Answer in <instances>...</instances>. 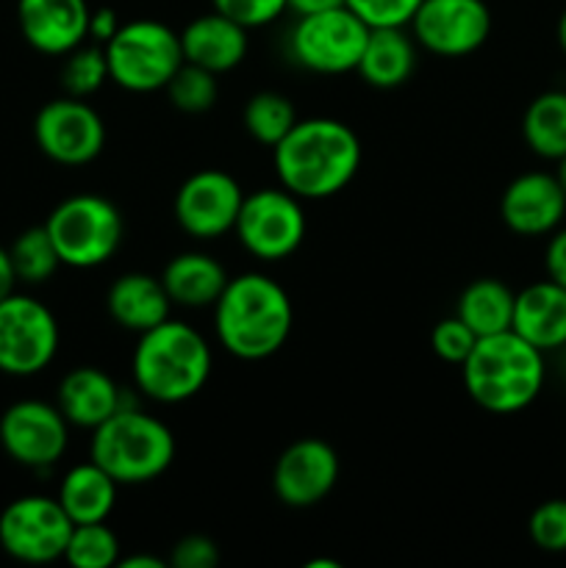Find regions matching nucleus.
<instances>
[{
    "instance_id": "obj_28",
    "label": "nucleus",
    "mask_w": 566,
    "mask_h": 568,
    "mask_svg": "<svg viewBox=\"0 0 566 568\" xmlns=\"http://www.w3.org/2000/svg\"><path fill=\"white\" fill-rule=\"evenodd\" d=\"M11 264H14L17 281L22 283H44L55 275L61 266L59 250L50 239L48 227L33 225L22 231L9 247Z\"/></svg>"
},
{
    "instance_id": "obj_41",
    "label": "nucleus",
    "mask_w": 566,
    "mask_h": 568,
    "mask_svg": "<svg viewBox=\"0 0 566 568\" xmlns=\"http://www.w3.org/2000/svg\"><path fill=\"white\" fill-rule=\"evenodd\" d=\"M336 6H344V0H289V9L297 14H314V11L336 9Z\"/></svg>"
},
{
    "instance_id": "obj_37",
    "label": "nucleus",
    "mask_w": 566,
    "mask_h": 568,
    "mask_svg": "<svg viewBox=\"0 0 566 568\" xmlns=\"http://www.w3.org/2000/svg\"><path fill=\"white\" fill-rule=\"evenodd\" d=\"M170 564L175 568H214L220 564V547L209 536L192 532L172 547Z\"/></svg>"
},
{
    "instance_id": "obj_40",
    "label": "nucleus",
    "mask_w": 566,
    "mask_h": 568,
    "mask_svg": "<svg viewBox=\"0 0 566 568\" xmlns=\"http://www.w3.org/2000/svg\"><path fill=\"white\" fill-rule=\"evenodd\" d=\"M14 286H17L14 264H11L9 250L0 247V300H6L9 294H14Z\"/></svg>"
},
{
    "instance_id": "obj_43",
    "label": "nucleus",
    "mask_w": 566,
    "mask_h": 568,
    "mask_svg": "<svg viewBox=\"0 0 566 568\" xmlns=\"http://www.w3.org/2000/svg\"><path fill=\"white\" fill-rule=\"evenodd\" d=\"M558 44H560V50L566 53V9H564V14H560V20H558Z\"/></svg>"
},
{
    "instance_id": "obj_11",
    "label": "nucleus",
    "mask_w": 566,
    "mask_h": 568,
    "mask_svg": "<svg viewBox=\"0 0 566 568\" xmlns=\"http://www.w3.org/2000/svg\"><path fill=\"white\" fill-rule=\"evenodd\" d=\"M72 519L53 497H20L0 514V547L20 564H53L64 558Z\"/></svg>"
},
{
    "instance_id": "obj_27",
    "label": "nucleus",
    "mask_w": 566,
    "mask_h": 568,
    "mask_svg": "<svg viewBox=\"0 0 566 568\" xmlns=\"http://www.w3.org/2000/svg\"><path fill=\"white\" fill-rule=\"evenodd\" d=\"M525 144L547 161H560L566 155V92H542L530 100L522 116Z\"/></svg>"
},
{
    "instance_id": "obj_8",
    "label": "nucleus",
    "mask_w": 566,
    "mask_h": 568,
    "mask_svg": "<svg viewBox=\"0 0 566 568\" xmlns=\"http://www.w3.org/2000/svg\"><path fill=\"white\" fill-rule=\"evenodd\" d=\"M366 37L370 28L347 6H336L314 14H300L289 33V53L303 70L316 75H344L358 67Z\"/></svg>"
},
{
    "instance_id": "obj_30",
    "label": "nucleus",
    "mask_w": 566,
    "mask_h": 568,
    "mask_svg": "<svg viewBox=\"0 0 566 568\" xmlns=\"http://www.w3.org/2000/svg\"><path fill=\"white\" fill-rule=\"evenodd\" d=\"M64 560L75 568H111L120 564V541L105 521L75 525L67 541Z\"/></svg>"
},
{
    "instance_id": "obj_29",
    "label": "nucleus",
    "mask_w": 566,
    "mask_h": 568,
    "mask_svg": "<svg viewBox=\"0 0 566 568\" xmlns=\"http://www.w3.org/2000/svg\"><path fill=\"white\" fill-rule=\"evenodd\" d=\"M297 122L292 100L281 92H259L244 105V128L259 144L275 148Z\"/></svg>"
},
{
    "instance_id": "obj_39",
    "label": "nucleus",
    "mask_w": 566,
    "mask_h": 568,
    "mask_svg": "<svg viewBox=\"0 0 566 568\" xmlns=\"http://www.w3.org/2000/svg\"><path fill=\"white\" fill-rule=\"evenodd\" d=\"M122 22L117 20L114 9H98L89 17V39H94L98 44H105L117 31H120Z\"/></svg>"
},
{
    "instance_id": "obj_32",
    "label": "nucleus",
    "mask_w": 566,
    "mask_h": 568,
    "mask_svg": "<svg viewBox=\"0 0 566 568\" xmlns=\"http://www.w3.org/2000/svg\"><path fill=\"white\" fill-rule=\"evenodd\" d=\"M109 81V64H105L103 44H78L64 55L61 67V83L72 98H89Z\"/></svg>"
},
{
    "instance_id": "obj_21",
    "label": "nucleus",
    "mask_w": 566,
    "mask_h": 568,
    "mask_svg": "<svg viewBox=\"0 0 566 568\" xmlns=\"http://www.w3.org/2000/svg\"><path fill=\"white\" fill-rule=\"evenodd\" d=\"M55 405L72 427L94 430L122 408V392L98 366H75L61 377Z\"/></svg>"
},
{
    "instance_id": "obj_25",
    "label": "nucleus",
    "mask_w": 566,
    "mask_h": 568,
    "mask_svg": "<svg viewBox=\"0 0 566 568\" xmlns=\"http://www.w3.org/2000/svg\"><path fill=\"white\" fill-rule=\"evenodd\" d=\"M117 488L120 483L94 464L92 458L87 464H78L61 477L59 503L64 514L70 516L72 525H89V521H105L117 505Z\"/></svg>"
},
{
    "instance_id": "obj_20",
    "label": "nucleus",
    "mask_w": 566,
    "mask_h": 568,
    "mask_svg": "<svg viewBox=\"0 0 566 568\" xmlns=\"http://www.w3.org/2000/svg\"><path fill=\"white\" fill-rule=\"evenodd\" d=\"M511 331L542 353L566 347V288L549 277L522 288L514 300Z\"/></svg>"
},
{
    "instance_id": "obj_9",
    "label": "nucleus",
    "mask_w": 566,
    "mask_h": 568,
    "mask_svg": "<svg viewBox=\"0 0 566 568\" xmlns=\"http://www.w3.org/2000/svg\"><path fill=\"white\" fill-rule=\"evenodd\" d=\"M303 200L289 189H259L244 194L233 233L250 255L261 261H283L305 242Z\"/></svg>"
},
{
    "instance_id": "obj_15",
    "label": "nucleus",
    "mask_w": 566,
    "mask_h": 568,
    "mask_svg": "<svg viewBox=\"0 0 566 568\" xmlns=\"http://www.w3.org/2000/svg\"><path fill=\"white\" fill-rule=\"evenodd\" d=\"M244 192L225 170H200L189 175L175 192V220L183 233L209 242L233 231Z\"/></svg>"
},
{
    "instance_id": "obj_33",
    "label": "nucleus",
    "mask_w": 566,
    "mask_h": 568,
    "mask_svg": "<svg viewBox=\"0 0 566 568\" xmlns=\"http://www.w3.org/2000/svg\"><path fill=\"white\" fill-rule=\"evenodd\" d=\"M530 541L544 552H566V499H547L527 519Z\"/></svg>"
},
{
    "instance_id": "obj_19",
    "label": "nucleus",
    "mask_w": 566,
    "mask_h": 568,
    "mask_svg": "<svg viewBox=\"0 0 566 568\" xmlns=\"http://www.w3.org/2000/svg\"><path fill=\"white\" fill-rule=\"evenodd\" d=\"M178 37H181L183 61L203 67L214 75L231 72L247 55V28L220 11L192 20Z\"/></svg>"
},
{
    "instance_id": "obj_4",
    "label": "nucleus",
    "mask_w": 566,
    "mask_h": 568,
    "mask_svg": "<svg viewBox=\"0 0 566 568\" xmlns=\"http://www.w3.org/2000/svg\"><path fill=\"white\" fill-rule=\"evenodd\" d=\"M131 369L137 388L153 403H186L209 383L211 347L192 325L170 316L161 325L139 333Z\"/></svg>"
},
{
    "instance_id": "obj_6",
    "label": "nucleus",
    "mask_w": 566,
    "mask_h": 568,
    "mask_svg": "<svg viewBox=\"0 0 566 568\" xmlns=\"http://www.w3.org/2000/svg\"><path fill=\"white\" fill-rule=\"evenodd\" d=\"M59 258L72 270H94L114 258L125 236V220L111 200L100 194L81 192L61 200L50 211L48 222Z\"/></svg>"
},
{
    "instance_id": "obj_5",
    "label": "nucleus",
    "mask_w": 566,
    "mask_h": 568,
    "mask_svg": "<svg viewBox=\"0 0 566 568\" xmlns=\"http://www.w3.org/2000/svg\"><path fill=\"white\" fill-rule=\"evenodd\" d=\"M89 458L120 486H144L164 475L175 460V436L155 416L122 405L92 430Z\"/></svg>"
},
{
    "instance_id": "obj_26",
    "label": "nucleus",
    "mask_w": 566,
    "mask_h": 568,
    "mask_svg": "<svg viewBox=\"0 0 566 568\" xmlns=\"http://www.w3.org/2000/svg\"><path fill=\"white\" fill-rule=\"evenodd\" d=\"M516 294L497 277H477L461 292L455 316L464 320L475 331V336H492V333L511 331L514 320Z\"/></svg>"
},
{
    "instance_id": "obj_22",
    "label": "nucleus",
    "mask_w": 566,
    "mask_h": 568,
    "mask_svg": "<svg viewBox=\"0 0 566 568\" xmlns=\"http://www.w3.org/2000/svg\"><path fill=\"white\" fill-rule=\"evenodd\" d=\"M105 308L122 331H131L139 336V333L170 320L172 300L161 277L148 275V272H128L109 286Z\"/></svg>"
},
{
    "instance_id": "obj_44",
    "label": "nucleus",
    "mask_w": 566,
    "mask_h": 568,
    "mask_svg": "<svg viewBox=\"0 0 566 568\" xmlns=\"http://www.w3.org/2000/svg\"><path fill=\"white\" fill-rule=\"evenodd\" d=\"M555 178H558L560 189H564V194H566V155L558 161V172H555Z\"/></svg>"
},
{
    "instance_id": "obj_45",
    "label": "nucleus",
    "mask_w": 566,
    "mask_h": 568,
    "mask_svg": "<svg viewBox=\"0 0 566 568\" xmlns=\"http://www.w3.org/2000/svg\"><path fill=\"white\" fill-rule=\"evenodd\" d=\"M305 568H338V564H333V560H309Z\"/></svg>"
},
{
    "instance_id": "obj_7",
    "label": "nucleus",
    "mask_w": 566,
    "mask_h": 568,
    "mask_svg": "<svg viewBox=\"0 0 566 568\" xmlns=\"http://www.w3.org/2000/svg\"><path fill=\"white\" fill-rule=\"evenodd\" d=\"M109 81L125 92H159L183 64L181 37L159 20H131L103 44Z\"/></svg>"
},
{
    "instance_id": "obj_36",
    "label": "nucleus",
    "mask_w": 566,
    "mask_h": 568,
    "mask_svg": "<svg viewBox=\"0 0 566 568\" xmlns=\"http://www.w3.org/2000/svg\"><path fill=\"white\" fill-rule=\"evenodd\" d=\"M214 11L231 17L242 28H264L289 9V0H211Z\"/></svg>"
},
{
    "instance_id": "obj_2",
    "label": "nucleus",
    "mask_w": 566,
    "mask_h": 568,
    "mask_svg": "<svg viewBox=\"0 0 566 568\" xmlns=\"http://www.w3.org/2000/svg\"><path fill=\"white\" fill-rule=\"evenodd\" d=\"M294 325L286 288L270 275L231 277L214 303V331L222 349L239 361H264L281 353Z\"/></svg>"
},
{
    "instance_id": "obj_38",
    "label": "nucleus",
    "mask_w": 566,
    "mask_h": 568,
    "mask_svg": "<svg viewBox=\"0 0 566 568\" xmlns=\"http://www.w3.org/2000/svg\"><path fill=\"white\" fill-rule=\"evenodd\" d=\"M544 266H547V277L558 286L566 288V227L549 233L547 253H544Z\"/></svg>"
},
{
    "instance_id": "obj_17",
    "label": "nucleus",
    "mask_w": 566,
    "mask_h": 568,
    "mask_svg": "<svg viewBox=\"0 0 566 568\" xmlns=\"http://www.w3.org/2000/svg\"><path fill=\"white\" fill-rule=\"evenodd\" d=\"M499 216L516 236H547L566 216V194L549 172H525L505 186Z\"/></svg>"
},
{
    "instance_id": "obj_35",
    "label": "nucleus",
    "mask_w": 566,
    "mask_h": 568,
    "mask_svg": "<svg viewBox=\"0 0 566 568\" xmlns=\"http://www.w3.org/2000/svg\"><path fill=\"white\" fill-rule=\"evenodd\" d=\"M475 344V331H472L464 320H458V316H447V320L438 322L431 333L433 353L442 361H447V364H464Z\"/></svg>"
},
{
    "instance_id": "obj_31",
    "label": "nucleus",
    "mask_w": 566,
    "mask_h": 568,
    "mask_svg": "<svg viewBox=\"0 0 566 568\" xmlns=\"http://www.w3.org/2000/svg\"><path fill=\"white\" fill-rule=\"evenodd\" d=\"M164 89L170 94V103L183 114H205V111L214 109L216 94H220L214 72L189 64V61L178 67V72Z\"/></svg>"
},
{
    "instance_id": "obj_24",
    "label": "nucleus",
    "mask_w": 566,
    "mask_h": 568,
    "mask_svg": "<svg viewBox=\"0 0 566 568\" xmlns=\"http://www.w3.org/2000/svg\"><path fill=\"white\" fill-rule=\"evenodd\" d=\"M416 70V44L403 28H370L358 72L370 87L397 89L411 81Z\"/></svg>"
},
{
    "instance_id": "obj_23",
    "label": "nucleus",
    "mask_w": 566,
    "mask_h": 568,
    "mask_svg": "<svg viewBox=\"0 0 566 568\" xmlns=\"http://www.w3.org/2000/svg\"><path fill=\"white\" fill-rule=\"evenodd\" d=\"M228 281L231 277H228L225 266L214 255L198 253V250L175 255L161 272V283H164L172 305H183V308L214 305L225 292Z\"/></svg>"
},
{
    "instance_id": "obj_34",
    "label": "nucleus",
    "mask_w": 566,
    "mask_h": 568,
    "mask_svg": "<svg viewBox=\"0 0 566 568\" xmlns=\"http://www.w3.org/2000/svg\"><path fill=\"white\" fill-rule=\"evenodd\" d=\"M366 28H405L414 20L422 0H344Z\"/></svg>"
},
{
    "instance_id": "obj_42",
    "label": "nucleus",
    "mask_w": 566,
    "mask_h": 568,
    "mask_svg": "<svg viewBox=\"0 0 566 568\" xmlns=\"http://www.w3.org/2000/svg\"><path fill=\"white\" fill-rule=\"evenodd\" d=\"M122 568H164L166 560L155 558V555H128V558H120Z\"/></svg>"
},
{
    "instance_id": "obj_12",
    "label": "nucleus",
    "mask_w": 566,
    "mask_h": 568,
    "mask_svg": "<svg viewBox=\"0 0 566 568\" xmlns=\"http://www.w3.org/2000/svg\"><path fill=\"white\" fill-rule=\"evenodd\" d=\"M37 148L61 166H83L105 148V122L83 98L50 100L33 120Z\"/></svg>"
},
{
    "instance_id": "obj_13",
    "label": "nucleus",
    "mask_w": 566,
    "mask_h": 568,
    "mask_svg": "<svg viewBox=\"0 0 566 568\" xmlns=\"http://www.w3.org/2000/svg\"><path fill=\"white\" fill-rule=\"evenodd\" d=\"M416 44L442 59H464L486 44L492 11L486 0H422L411 20Z\"/></svg>"
},
{
    "instance_id": "obj_3",
    "label": "nucleus",
    "mask_w": 566,
    "mask_h": 568,
    "mask_svg": "<svg viewBox=\"0 0 566 568\" xmlns=\"http://www.w3.org/2000/svg\"><path fill=\"white\" fill-rule=\"evenodd\" d=\"M466 394L488 414H519L544 388V353L514 331L481 336L461 364Z\"/></svg>"
},
{
    "instance_id": "obj_18",
    "label": "nucleus",
    "mask_w": 566,
    "mask_h": 568,
    "mask_svg": "<svg viewBox=\"0 0 566 568\" xmlns=\"http://www.w3.org/2000/svg\"><path fill=\"white\" fill-rule=\"evenodd\" d=\"M87 0H17V26L26 42L44 55H67L89 39Z\"/></svg>"
},
{
    "instance_id": "obj_14",
    "label": "nucleus",
    "mask_w": 566,
    "mask_h": 568,
    "mask_svg": "<svg viewBox=\"0 0 566 568\" xmlns=\"http://www.w3.org/2000/svg\"><path fill=\"white\" fill-rule=\"evenodd\" d=\"M0 444L6 455L28 469H50L70 444V422L59 405L42 399H20L0 416Z\"/></svg>"
},
{
    "instance_id": "obj_1",
    "label": "nucleus",
    "mask_w": 566,
    "mask_h": 568,
    "mask_svg": "<svg viewBox=\"0 0 566 568\" xmlns=\"http://www.w3.org/2000/svg\"><path fill=\"white\" fill-rule=\"evenodd\" d=\"M283 189L300 200H327L350 186L361 166V142L353 128L331 116L297 120L272 148Z\"/></svg>"
},
{
    "instance_id": "obj_16",
    "label": "nucleus",
    "mask_w": 566,
    "mask_h": 568,
    "mask_svg": "<svg viewBox=\"0 0 566 568\" xmlns=\"http://www.w3.org/2000/svg\"><path fill=\"white\" fill-rule=\"evenodd\" d=\"M338 483V455L322 438L289 444L272 469V491L286 508H314Z\"/></svg>"
},
{
    "instance_id": "obj_10",
    "label": "nucleus",
    "mask_w": 566,
    "mask_h": 568,
    "mask_svg": "<svg viewBox=\"0 0 566 568\" xmlns=\"http://www.w3.org/2000/svg\"><path fill=\"white\" fill-rule=\"evenodd\" d=\"M59 353L53 311L28 294L0 300V372L11 377L39 375Z\"/></svg>"
}]
</instances>
